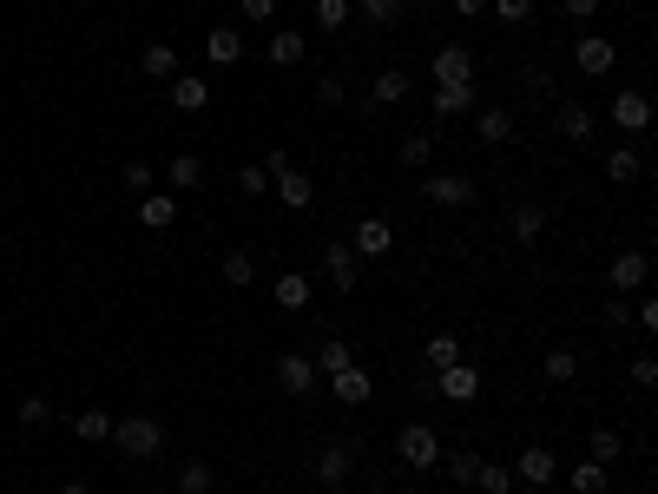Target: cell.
Segmentation results:
<instances>
[{"label": "cell", "mask_w": 658, "mask_h": 494, "mask_svg": "<svg viewBox=\"0 0 658 494\" xmlns=\"http://www.w3.org/2000/svg\"><path fill=\"white\" fill-rule=\"evenodd\" d=\"M237 192H244V198H264L270 192V172H264V165H244V172H237Z\"/></svg>", "instance_id": "obj_43"}, {"label": "cell", "mask_w": 658, "mask_h": 494, "mask_svg": "<svg viewBox=\"0 0 658 494\" xmlns=\"http://www.w3.org/2000/svg\"><path fill=\"white\" fill-rule=\"evenodd\" d=\"M303 47H310L303 27H277L270 33V66H303Z\"/></svg>", "instance_id": "obj_20"}, {"label": "cell", "mask_w": 658, "mask_h": 494, "mask_svg": "<svg viewBox=\"0 0 658 494\" xmlns=\"http://www.w3.org/2000/svg\"><path fill=\"white\" fill-rule=\"evenodd\" d=\"M310 475H316V488H329V494L349 488V475H356V448H349V442H323Z\"/></svg>", "instance_id": "obj_4"}, {"label": "cell", "mask_w": 658, "mask_h": 494, "mask_svg": "<svg viewBox=\"0 0 658 494\" xmlns=\"http://www.w3.org/2000/svg\"><path fill=\"white\" fill-rule=\"evenodd\" d=\"M316 303V290H310V277L303 271H283L277 277V310H310Z\"/></svg>", "instance_id": "obj_22"}, {"label": "cell", "mask_w": 658, "mask_h": 494, "mask_svg": "<svg viewBox=\"0 0 658 494\" xmlns=\"http://www.w3.org/2000/svg\"><path fill=\"white\" fill-rule=\"evenodd\" d=\"M553 475H560V455H553L547 442H527L514 455V481H527V488H547Z\"/></svg>", "instance_id": "obj_7"}, {"label": "cell", "mask_w": 658, "mask_h": 494, "mask_svg": "<svg viewBox=\"0 0 658 494\" xmlns=\"http://www.w3.org/2000/svg\"><path fill=\"white\" fill-rule=\"evenodd\" d=\"M632 383H639V389L658 383V356H632Z\"/></svg>", "instance_id": "obj_47"}, {"label": "cell", "mask_w": 658, "mask_h": 494, "mask_svg": "<svg viewBox=\"0 0 658 494\" xmlns=\"http://www.w3.org/2000/svg\"><path fill=\"white\" fill-rule=\"evenodd\" d=\"M632 323H639V330H658V303L639 297V303H632Z\"/></svg>", "instance_id": "obj_49"}, {"label": "cell", "mask_w": 658, "mask_h": 494, "mask_svg": "<svg viewBox=\"0 0 658 494\" xmlns=\"http://www.w3.org/2000/svg\"><path fill=\"white\" fill-rule=\"evenodd\" d=\"M356 7H362V20H369L376 33H395L402 14H408V0H356Z\"/></svg>", "instance_id": "obj_26"}, {"label": "cell", "mask_w": 658, "mask_h": 494, "mask_svg": "<svg viewBox=\"0 0 658 494\" xmlns=\"http://www.w3.org/2000/svg\"><path fill=\"white\" fill-rule=\"evenodd\" d=\"M645 277H652V257H645V251H612V264H606L612 297H632V290H645Z\"/></svg>", "instance_id": "obj_6"}, {"label": "cell", "mask_w": 658, "mask_h": 494, "mask_svg": "<svg viewBox=\"0 0 658 494\" xmlns=\"http://www.w3.org/2000/svg\"><path fill=\"white\" fill-rule=\"evenodd\" d=\"M428 369H448V363H461V336L455 330H441V336H428Z\"/></svg>", "instance_id": "obj_36"}, {"label": "cell", "mask_w": 658, "mask_h": 494, "mask_svg": "<svg viewBox=\"0 0 658 494\" xmlns=\"http://www.w3.org/2000/svg\"><path fill=\"white\" fill-rule=\"evenodd\" d=\"M165 178H172V192H198V185H204V165H198V152H178V159L165 165Z\"/></svg>", "instance_id": "obj_30"}, {"label": "cell", "mask_w": 658, "mask_h": 494, "mask_svg": "<svg viewBox=\"0 0 658 494\" xmlns=\"http://www.w3.org/2000/svg\"><path fill=\"white\" fill-rule=\"evenodd\" d=\"M540 376H547V383H573V376H580V356H573V350H547V356H540Z\"/></svg>", "instance_id": "obj_35"}, {"label": "cell", "mask_w": 658, "mask_h": 494, "mask_svg": "<svg viewBox=\"0 0 658 494\" xmlns=\"http://www.w3.org/2000/svg\"><path fill=\"white\" fill-rule=\"evenodd\" d=\"M126 185H132V192H152V165H145V159H126Z\"/></svg>", "instance_id": "obj_48"}, {"label": "cell", "mask_w": 658, "mask_h": 494, "mask_svg": "<svg viewBox=\"0 0 658 494\" xmlns=\"http://www.w3.org/2000/svg\"><path fill=\"white\" fill-rule=\"evenodd\" d=\"M573 60H580V73H586V80H606L612 66H619V47H612V40H593V33H586L580 47H573Z\"/></svg>", "instance_id": "obj_13"}, {"label": "cell", "mask_w": 658, "mask_h": 494, "mask_svg": "<svg viewBox=\"0 0 658 494\" xmlns=\"http://www.w3.org/2000/svg\"><path fill=\"white\" fill-rule=\"evenodd\" d=\"M112 448H119L126 462H152L158 448H165V422H158V415H119V422H112Z\"/></svg>", "instance_id": "obj_1"}, {"label": "cell", "mask_w": 658, "mask_h": 494, "mask_svg": "<svg viewBox=\"0 0 658 494\" xmlns=\"http://www.w3.org/2000/svg\"><path fill=\"white\" fill-rule=\"evenodd\" d=\"M395 455L408 462V475H422V468H435V462H441V435L428 429V422H408V429L395 435Z\"/></svg>", "instance_id": "obj_2"}, {"label": "cell", "mask_w": 658, "mask_h": 494, "mask_svg": "<svg viewBox=\"0 0 658 494\" xmlns=\"http://www.w3.org/2000/svg\"><path fill=\"white\" fill-rule=\"evenodd\" d=\"M606 323H612V330H619V323H632V303H626V297H612V303H606Z\"/></svg>", "instance_id": "obj_51"}, {"label": "cell", "mask_w": 658, "mask_h": 494, "mask_svg": "<svg viewBox=\"0 0 658 494\" xmlns=\"http://www.w3.org/2000/svg\"><path fill=\"white\" fill-rule=\"evenodd\" d=\"M178 494H211V462H185V468H178Z\"/></svg>", "instance_id": "obj_40"}, {"label": "cell", "mask_w": 658, "mask_h": 494, "mask_svg": "<svg viewBox=\"0 0 658 494\" xmlns=\"http://www.w3.org/2000/svg\"><path fill=\"white\" fill-rule=\"evenodd\" d=\"M343 80H336V73H323V80H316V106H343Z\"/></svg>", "instance_id": "obj_45"}, {"label": "cell", "mask_w": 658, "mask_h": 494, "mask_svg": "<svg viewBox=\"0 0 658 494\" xmlns=\"http://www.w3.org/2000/svg\"><path fill=\"white\" fill-rule=\"evenodd\" d=\"M553 126H560V139H573V145H586L593 139V112L580 106V99H566L560 112H553Z\"/></svg>", "instance_id": "obj_19"}, {"label": "cell", "mask_w": 658, "mask_h": 494, "mask_svg": "<svg viewBox=\"0 0 658 494\" xmlns=\"http://www.w3.org/2000/svg\"><path fill=\"white\" fill-rule=\"evenodd\" d=\"M474 132H481V145H507L514 139V112L507 106H474Z\"/></svg>", "instance_id": "obj_18"}, {"label": "cell", "mask_w": 658, "mask_h": 494, "mask_svg": "<svg viewBox=\"0 0 658 494\" xmlns=\"http://www.w3.org/2000/svg\"><path fill=\"white\" fill-rule=\"evenodd\" d=\"M422 198H428V205H441V211H461V205H474V178L468 172H428L422 178Z\"/></svg>", "instance_id": "obj_5"}, {"label": "cell", "mask_w": 658, "mask_h": 494, "mask_svg": "<svg viewBox=\"0 0 658 494\" xmlns=\"http://www.w3.org/2000/svg\"><path fill=\"white\" fill-rule=\"evenodd\" d=\"M139 224H145V231H172V224H178V198L145 192V198H139Z\"/></svg>", "instance_id": "obj_23"}, {"label": "cell", "mask_w": 658, "mask_h": 494, "mask_svg": "<svg viewBox=\"0 0 658 494\" xmlns=\"http://www.w3.org/2000/svg\"><path fill=\"white\" fill-rule=\"evenodd\" d=\"M270 192H277V205H290V211H310V205H316L310 172H297V165H283V172L270 178Z\"/></svg>", "instance_id": "obj_10"}, {"label": "cell", "mask_w": 658, "mask_h": 494, "mask_svg": "<svg viewBox=\"0 0 658 494\" xmlns=\"http://www.w3.org/2000/svg\"><path fill=\"white\" fill-rule=\"evenodd\" d=\"M323 271H329V284L343 290V297H356V277H362V257L349 251V244H329L323 251Z\"/></svg>", "instance_id": "obj_12"}, {"label": "cell", "mask_w": 658, "mask_h": 494, "mask_svg": "<svg viewBox=\"0 0 658 494\" xmlns=\"http://www.w3.org/2000/svg\"><path fill=\"white\" fill-rule=\"evenodd\" d=\"M310 363H316V376H343V369L356 363V350H349L343 336H323V350H316Z\"/></svg>", "instance_id": "obj_24"}, {"label": "cell", "mask_w": 658, "mask_h": 494, "mask_svg": "<svg viewBox=\"0 0 658 494\" xmlns=\"http://www.w3.org/2000/svg\"><path fill=\"white\" fill-rule=\"evenodd\" d=\"M606 481H612V468H599V462H573V468H566V488H573V494H606Z\"/></svg>", "instance_id": "obj_29"}, {"label": "cell", "mask_w": 658, "mask_h": 494, "mask_svg": "<svg viewBox=\"0 0 658 494\" xmlns=\"http://www.w3.org/2000/svg\"><path fill=\"white\" fill-rule=\"evenodd\" d=\"M639 172H645L639 145H612V152H606V178H612V185H632Z\"/></svg>", "instance_id": "obj_28"}, {"label": "cell", "mask_w": 658, "mask_h": 494, "mask_svg": "<svg viewBox=\"0 0 658 494\" xmlns=\"http://www.w3.org/2000/svg\"><path fill=\"white\" fill-rule=\"evenodd\" d=\"M586 448H593V462H599V468H612L626 442H619V429H593V442H586Z\"/></svg>", "instance_id": "obj_39"}, {"label": "cell", "mask_w": 658, "mask_h": 494, "mask_svg": "<svg viewBox=\"0 0 658 494\" xmlns=\"http://www.w3.org/2000/svg\"><path fill=\"white\" fill-rule=\"evenodd\" d=\"M474 488H481V494H514V468H507V462H481Z\"/></svg>", "instance_id": "obj_38"}, {"label": "cell", "mask_w": 658, "mask_h": 494, "mask_svg": "<svg viewBox=\"0 0 658 494\" xmlns=\"http://www.w3.org/2000/svg\"><path fill=\"white\" fill-rule=\"evenodd\" d=\"M237 14L251 20V27H264V20H270V14H277V0H237Z\"/></svg>", "instance_id": "obj_46"}, {"label": "cell", "mask_w": 658, "mask_h": 494, "mask_svg": "<svg viewBox=\"0 0 658 494\" xmlns=\"http://www.w3.org/2000/svg\"><path fill=\"white\" fill-rule=\"evenodd\" d=\"M441 494H461V488H441Z\"/></svg>", "instance_id": "obj_55"}, {"label": "cell", "mask_w": 658, "mask_h": 494, "mask_svg": "<svg viewBox=\"0 0 658 494\" xmlns=\"http://www.w3.org/2000/svg\"><path fill=\"white\" fill-rule=\"evenodd\" d=\"M145 80H165V86L178 80V53L165 47V40H152V47H145Z\"/></svg>", "instance_id": "obj_33"}, {"label": "cell", "mask_w": 658, "mask_h": 494, "mask_svg": "<svg viewBox=\"0 0 658 494\" xmlns=\"http://www.w3.org/2000/svg\"><path fill=\"white\" fill-rule=\"evenodd\" d=\"M461 80H474V53L461 40H441L435 47V86H461Z\"/></svg>", "instance_id": "obj_9"}, {"label": "cell", "mask_w": 658, "mask_h": 494, "mask_svg": "<svg viewBox=\"0 0 658 494\" xmlns=\"http://www.w3.org/2000/svg\"><path fill=\"white\" fill-rule=\"evenodd\" d=\"M455 14H461V20H481V14H487V0H455Z\"/></svg>", "instance_id": "obj_52"}, {"label": "cell", "mask_w": 658, "mask_h": 494, "mask_svg": "<svg viewBox=\"0 0 658 494\" xmlns=\"http://www.w3.org/2000/svg\"><path fill=\"white\" fill-rule=\"evenodd\" d=\"M560 7H566V20H593L599 14V0H560Z\"/></svg>", "instance_id": "obj_50"}, {"label": "cell", "mask_w": 658, "mask_h": 494, "mask_svg": "<svg viewBox=\"0 0 658 494\" xmlns=\"http://www.w3.org/2000/svg\"><path fill=\"white\" fill-rule=\"evenodd\" d=\"M428 106H435V119H461V112L481 106V93H474V80H461V86H435V93H428Z\"/></svg>", "instance_id": "obj_14"}, {"label": "cell", "mask_w": 658, "mask_h": 494, "mask_svg": "<svg viewBox=\"0 0 658 494\" xmlns=\"http://www.w3.org/2000/svg\"><path fill=\"white\" fill-rule=\"evenodd\" d=\"M540 231H547V211H540V205H514V238L540 244Z\"/></svg>", "instance_id": "obj_37"}, {"label": "cell", "mask_w": 658, "mask_h": 494, "mask_svg": "<svg viewBox=\"0 0 658 494\" xmlns=\"http://www.w3.org/2000/svg\"><path fill=\"white\" fill-rule=\"evenodd\" d=\"M356 257H389L395 251V231H389V218H362L356 224V244H349Z\"/></svg>", "instance_id": "obj_16"}, {"label": "cell", "mask_w": 658, "mask_h": 494, "mask_svg": "<svg viewBox=\"0 0 658 494\" xmlns=\"http://www.w3.org/2000/svg\"><path fill=\"white\" fill-rule=\"evenodd\" d=\"M60 494H93V481H66V488Z\"/></svg>", "instance_id": "obj_53"}, {"label": "cell", "mask_w": 658, "mask_h": 494, "mask_svg": "<svg viewBox=\"0 0 658 494\" xmlns=\"http://www.w3.org/2000/svg\"><path fill=\"white\" fill-rule=\"evenodd\" d=\"M73 435H79V442H112V415L106 409H79L73 415Z\"/></svg>", "instance_id": "obj_34"}, {"label": "cell", "mask_w": 658, "mask_h": 494, "mask_svg": "<svg viewBox=\"0 0 658 494\" xmlns=\"http://www.w3.org/2000/svg\"><path fill=\"white\" fill-rule=\"evenodd\" d=\"M224 284H231V290H251L257 284V251H224Z\"/></svg>", "instance_id": "obj_31"}, {"label": "cell", "mask_w": 658, "mask_h": 494, "mask_svg": "<svg viewBox=\"0 0 658 494\" xmlns=\"http://www.w3.org/2000/svg\"><path fill=\"white\" fill-rule=\"evenodd\" d=\"M435 396L441 402H455V409H468V402H481V369L461 356V363H448V369H435Z\"/></svg>", "instance_id": "obj_3"}, {"label": "cell", "mask_w": 658, "mask_h": 494, "mask_svg": "<svg viewBox=\"0 0 658 494\" xmlns=\"http://www.w3.org/2000/svg\"><path fill=\"white\" fill-rule=\"evenodd\" d=\"M612 126L626 132V139H645V126H652V99H645V93H612Z\"/></svg>", "instance_id": "obj_8"}, {"label": "cell", "mask_w": 658, "mask_h": 494, "mask_svg": "<svg viewBox=\"0 0 658 494\" xmlns=\"http://www.w3.org/2000/svg\"><path fill=\"white\" fill-rule=\"evenodd\" d=\"M172 106L178 112H204V106H211V86H204L198 73H178V80H172Z\"/></svg>", "instance_id": "obj_27"}, {"label": "cell", "mask_w": 658, "mask_h": 494, "mask_svg": "<svg viewBox=\"0 0 658 494\" xmlns=\"http://www.w3.org/2000/svg\"><path fill=\"white\" fill-rule=\"evenodd\" d=\"M626 494H652V488H626Z\"/></svg>", "instance_id": "obj_54"}, {"label": "cell", "mask_w": 658, "mask_h": 494, "mask_svg": "<svg viewBox=\"0 0 658 494\" xmlns=\"http://www.w3.org/2000/svg\"><path fill=\"white\" fill-rule=\"evenodd\" d=\"M329 396H336V402H349V409H362V402L376 396V376H369L362 363H349L343 376H329Z\"/></svg>", "instance_id": "obj_11"}, {"label": "cell", "mask_w": 658, "mask_h": 494, "mask_svg": "<svg viewBox=\"0 0 658 494\" xmlns=\"http://www.w3.org/2000/svg\"><path fill=\"white\" fill-rule=\"evenodd\" d=\"M487 14H501L507 27H527V20H533V0H487Z\"/></svg>", "instance_id": "obj_41"}, {"label": "cell", "mask_w": 658, "mask_h": 494, "mask_svg": "<svg viewBox=\"0 0 658 494\" xmlns=\"http://www.w3.org/2000/svg\"><path fill=\"white\" fill-rule=\"evenodd\" d=\"M441 468H448V488H474L481 455H474V448H448V455H441Z\"/></svg>", "instance_id": "obj_25"}, {"label": "cell", "mask_w": 658, "mask_h": 494, "mask_svg": "<svg viewBox=\"0 0 658 494\" xmlns=\"http://www.w3.org/2000/svg\"><path fill=\"white\" fill-rule=\"evenodd\" d=\"M204 60H211V66H237V60H244V33H237V27H211V33H204Z\"/></svg>", "instance_id": "obj_17"}, {"label": "cell", "mask_w": 658, "mask_h": 494, "mask_svg": "<svg viewBox=\"0 0 658 494\" xmlns=\"http://www.w3.org/2000/svg\"><path fill=\"white\" fill-rule=\"evenodd\" d=\"M402 99H408V73L402 66H382L376 86H369V106H402Z\"/></svg>", "instance_id": "obj_21"}, {"label": "cell", "mask_w": 658, "mask_h": 494, "mask_svg": "<svg viewBox=\"0 0 658 494\" xmlns=\"http://www.w3.org/2000/svg\"><path fill=\"white\" fill-rule=\"evenodd\" d=\"M20 422H27V429H47V422H53V402H40V396H27V402H20Z\"/></svg>", "instance_id": "obj_44"}, {"label": "cell", "mask_w": 658, "mask_h": 494, "mask_svg": "<svg viewBox=\"0 0 658 494\" xmlns=\"http://www.w3.org/2000/svg\"><path fill=\"white\" fill-rule=\"evenodd\" d=\"M402 165H408V172H428V165H435V132H408V139H402Z\"/></svg>", "instance_id": "obj_32"}, {"label": "cell", "mask_w": 658, "mask_h": 494, "mask_svg": "<svg viewBox=\"0 0 658 494\" xmlns=\"http://www.w3.org/2000/svg\"><path fill=\"white\" fill-rule=\"evenodd\" d=\"M277 389H283V396H310V389H316V363H310V356H277Z\"/></svg>", "instance_id": "obj_15"}, {"label": "cell", "mask_w": 658, "mask_h": 494, "mask_svg": "<svg viewBox=\"0 0 658 494\" xmlns=\"http://www.w3.org/2000/svg\"><path fill=\"white\" fill-rule=\"evenodd\" d=\"M343 20H349V0H316V27L323 33H336Z\"/></svg>", "instance_id": "obj_42"}]
</instances>
